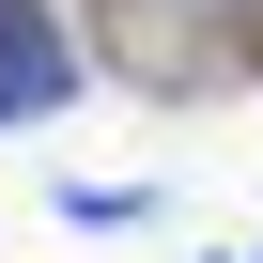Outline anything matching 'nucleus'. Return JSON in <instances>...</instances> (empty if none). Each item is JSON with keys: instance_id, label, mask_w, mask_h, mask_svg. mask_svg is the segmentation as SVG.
Returning <instances> with one entry per match:
<instances>
[{"instance_id": "nucleus-1", "label": "nucleus", "mask_w": 263, "mask_h": 263, "mask_svg": "<svg viewBox=\"0 0 263 263\" xmlns=\"http://www.w3.org/2000/svg\"><path fill=\"white\" fill-rule=\"evenodd\" d=\"M93 31L140 93H217L232 62H263V0H93Z\"/></svg>"}, {"instance_id": "nucleus-4", "label": "nucleus", "mask_w": 263, "mask_h": 263, "mask_svg": "<svg viewBox=\"0 0 263 263\" xmlns=\"http://www.w3.org/2000/svg\"><path fill=\"white\" fill-rule=\"evenodd\" d=\"M217 263H263V248H217Z\"/></svg>"}, {"instance_id": "nucleus-3", "label": "nucleus", "mask_w": 263, "mask_h": 263, "mask_svg": "<svg viewBox=\"0 0 263 263\" xmlns=\"http://www.w3.org/2000/svg\"><path fill=\"white\" fill-rule=\"evenodd\" d=\"M62 217H78V232H140V217H155V186H62Z\"/></svg>"}, {"instance_id": "nucleus-2", "label": "nucleus", "mask_w": 263, "mask_h": 263, "mask_svg": "<svg viewBox=\"0 0 263 263\" xmlns=\"http://www.w3.org/2000/svg\"><path fill=\"white\" fill-rule=\"evenodd\" d=\"M78 78H93V47L62 31V0H0V124L78 108Z\"/></svg>"}]
</instances>
